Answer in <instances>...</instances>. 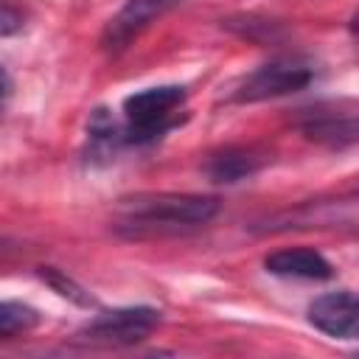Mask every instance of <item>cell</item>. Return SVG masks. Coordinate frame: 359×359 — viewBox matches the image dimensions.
Instances as JSON below:
<instances>
[{
  "label": "cell",
  "instance_id": "6da1fadb",
  "mask_svg": "<svg viewBox=\"0 0 359 359\" xmlns=\"http://www.w3.org/2000/svg\"><path fill=\"white\" fill-rule=\"evenodd\" d=\"M219 199L199 194H135L118 202L123 224L132 227V236L140 230H180L191 224H205L216 216Z\"/></svg>",
  "mask_w": 359,
  "mask_h": 359
},
{
  "label": "cell",
  "instance_id": "9c48e42d",
  "mask_svg": "<svg viewBox=\"0 0 359 359\" xmlns=\"http://www.w3.org/2000/svg\"><path fill=\"white\" fill-rule=\"evenodd\" d=\"M269 160H272V154L266 149H261V146H224V149L208 154L205 174L213 182H227L230 185V182L252 177Z\"/></svg>",
  "mask_w": 359,
  "mask_h": 359
},
{
  "label": "cell",
  "instance_id": "277c9868",
  "mask_svg": "<svg viewBox=\"0 0 359 359\" xmlns=\"http://www.w3.org/2000/svg\"><path fill=\"white\" fill-rule=\"evenodd\" d=\"M160 323V311L149 306H126L95 314L76 337L90 345H135L146 339Z\"/></svg>",
  "mask_w": 359,
  "mask_h": 359
},
{
  "label": "cell",
  "instance_id": "5bb4252c",
  "mask_svg": "<svg viewBox=\"0 0 359 359\" xmlns=\"http://www.w3.org/2000/svg\"><path fill=\"white\" fill-rule=\"evenodd\" d=\"M8 93H11V79L6 76V70L0 67V104L8 98Z\"/></svg>",
  "mask_w": 359,
  "mask_h": 359
},
{
  "label": "cell",
  "instance_id": "30bf717a",
  "mask_svg": "<svg viewBox=\"0 0 359 359\" xmlns=\"http://www.w3.org/2000/svg\"><path fill=\"white\" fill-rule=\"evenodd\" d=\"M264 266L272 275L280 278H306V280H325L334 275V266L309 247H289V250H278L272 255H266Z\"/></svg>",
  "mask_w": 359,
  "mask_h": 359
},
{
  "label": "cell",
  "instance_id": "4fadbf2b",
  "mask_svg": "<svg viewBox=\"0 0 359 359\" xmlns=\"http://www.w3.org/2000/svg\"><path fill=\"white\" fill-rule=\"evenodd\" d=\"M22 25H25L22 14H20L14 6H8L6 0H0V36L20 34V31H22Z\"/></svg>",
  "mask_w": 359,
  "mask_h": 359
},
{
  "label": "cell",
  "instance_id": "3957f363",
  "mask_svg": "<svg viewBox=\"0 0 359 359\" xmlns=\"http://www.w3.org/2000/svg\"><path fill=\"white\" fill-rule=\"evenodd\" d=\"M311 79H314V67L309 62L275 59V62H266L258 70L247 73L230 90V101H236V104H255V101L289 95V93H297L303 87H309Z\"/></svg>",
  "mask_w": 359,
  "mask_h": 359
},
{
  "label": "cell",
  "instance_id": "ba28073f",
  "mask_svg": "<svg viewBox=\"0 0 359 359\" xmlns=\"http://www.w3.org/2000/svg\"><path fill=\"white\" fill-rule=\"evenodd\" d=\"M309 323L314 328H320L323 334H328V337L356 339V331H359V303H356L353 292L342 289V292L320 294L309 306Z\"/></svg>",
  "mask_w": 359,
  "mask_h": 359
},
{
  "label": "cell",
  "instance_id": "8fae6325",
  "mask_svg": "<svg viewBox=\"0 0 359 359\" xmlns=\"http://www.w3.org/2000/svg\"><path fill=\"white\" fill-rule=\"evenodd\" d=\"M39 323V311L28 303H17V300H3L0 303V339H11L17 334H25L31 328H36Z\"/></svg>",
  "mask_w": 359,
  "mask_h": 359
},
{
  "label": "cell",
  "instance_id": "52a82bcc",
  "mask_svg": "<svg viewBox=\"0 0 359 359\" xmlns=\"http://www.w3.org/2000/svg\"><path fill=\"white\" fill-rule=\"evenodd\" d=\"M182 0H126V6L109 20L107 31H104V48L118 53L123 50L143 28H149L157 17L168 14L171 8H177Z\"/></svg>",
  "mask_w": 359,
  "mask_h": 359
},
{
  "label": "cell",
  "instance_id": "5b68a950",
  "mask_svg": "<svg viewBox=\"0 0 359 359\" xmlns=\"http://www.w3.org/2000/svg\"><path fill=\"white\" fill-rule=\"evenodd\" d=\"M356 224V199H311L300 202L294 208L278 210L266 216L252 230L258 233H286V230H311V227H339Z\"/></svg>",
  "mask_w": 359,
  "mask_h": 359
},
{
  "label": "cell",
  "instance_id": "8992f818",
  "mask_svg": "<svg viewBox=\"0 0 359 359\" xmlns=\"http://www.w3.org/2000/svg\"><path fill=\"white\" fill-rule=\"evenodd\" d=\"M300 129L309 140L323 143L328 149H345L356 143V107L345 104H314L311 109H300Z\"/></svg>",
  "mask_w": 359,
  "mask_h": 359
},
{
  "label": "cell",
  "instance_id": "7c38bea8",
  "mask_svg": "<svg viewBox=\"0 0 359 359\" xmlns=\"http://www.w3.org/2000/svg\"><path fill=\"white\" fill-rule=\"evenodd\" d=\"M39 272V278L56 292V294H62V297H67L70 303H76V306H84V309H90V306H95V297L84 289V286H79L73 278H67L65 272H59L56 266H39L36 269Z\"/></svg>",
  "mask_w": 359,
  "mask_h": 359
},
{
  "label": "cell",
  "instance_id": "7a4b0ae2",
  "mask_svg": "<svg viewBox=\"0 0 359 359\" xmlns=\"http://www.w3.org/2000/svg\"><path fill=\"white\" fill-rule=\"evenodd\" d=\"M185 87L180 84H163V87H146L140 93H132L123 98V115L126 129L123 143H149L165 135L171 126H177V109L185 104Z\"/></svg>",
  "mask_w": 359,
  "mask_h": 359
}]
</instances>
